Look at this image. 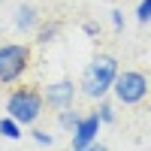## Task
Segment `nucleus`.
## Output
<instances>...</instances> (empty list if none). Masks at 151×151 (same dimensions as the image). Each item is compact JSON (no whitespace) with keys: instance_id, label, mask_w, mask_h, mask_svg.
<instances>
[{"instance_id":"5","label":"nucleus","mask_w":151,"mask_h":151,"mask_svg":"<svg viewBox=\"0 0 151 151\" xmlns=\"http://www.w3.org/2000/svg\"><path fill=\"white\" fill-rule=\"evenodd\" d=\"M73 100H76V85L70 79H60L45 88V103L52 109H67V106H73Z\"/></svg>"},{"instance_id":"7","label":"nucleus","mask_w":151,"mask_h":151,"mask_svg":"<svg viewBox=\"0 0 151 151\" xmlns=\"http://www.w3.org/2000/svg\"><path fill=\"white\" fill-rule=\"evenodd\" d=\"M15 27H18L21 33L36 30V9H33V6H18V9H15Z\"/></svg>"},{"instance_id":"2","label":"nucleus","mask_w":151,"mask_h":151,"mask_svg":"<svg viewBox=\"0 0 151 151\" xmlns=\"http://www.w3.org/2000/svg\"><path fill=\"white\" fill-rule=\"evenodd\" d=\"M45 106V97L36 91V88H15V91L9 94L6 100V115L15 118L21 127L27 124V127H33L36 118H40V112Z\"/></svg>"},{"instance_id":"12","label":"nucleus","mask_w":151,"mask_h":151,"mask_svg":"<svg viewBox=\"0 0 151 151\" xmlns=\"http://www.w3.org/2000/svg\"><path fill=\"white\" fill-rule=\"evenodd\" d=\"M136 18H139L142 24L151 21V0H139V6H136Z\"/></svg>"},{"instance_id":"15","label":"nucleus","mask_w":151,"mask_h":151,"mask_svg":"<svg viewBox=\"0 0 151 151\" xmlns=\"http://www.w3.org/2000/svg\"><path fill=\"white\" fill-rule=\"evenodd\" d=\"M82 30H85L88 36H97V30H100V27H97L94 21H85V24H82Z\"/></svg>"},{"instance_id":"1","label":"nucleus","mask_w":151,"mask_h":151,"mask_svg":"<svg viewBox=\"0 0 151 151\" xmlns=\"http://www.w3.org/2000/svg\"><path fill=\"white\" fill-rule=\"evenodd\" d=\"M115 79H118V60L112 58V55H100V58H94L91 64L85 67V76H82V91H85L88 97L100 100L103 94H109V91H112Z\"/></svg>"},{"instance_id":"4","label":"nucleus","mask_w":151,"mask_h":151,"mask_svg":"<svg viewBox=\"0 0 151 151\" xmlns=\"http://www.w3.org/2000/svg\"><path fill=\"white\" fill-rule=\"evenodd\" d=\"M112 91H115L118 103L136 106V103H142V100L148 97V76L139 73V70H124V73H118Z\"/></svg>"},{"instance_id":"3","label":"nucleus","mask_w":151,"mask_h":151,"mask_svg":"<svg viewBox=\"0 0 151 151\" xmlns=\"http://www.w3.org/2000/svg\"><path fill=\"white\" fill-rule=\"evenodd\" d=\"M30 67V48L24 42H6L0 45V85L18 82Z\"/></svg>"},{"instance_id":"10","label":"nucleus","mask_w":151,"mask_h":151,"mask_svg":"<svg viewBox=\"0 0 151 151\" xmlns=\"http://www.w3.org/2000/svg\"><path fill=\"white\" fill-rule=\"evenodd\" d=\"M55 36H58V24H42V27L36 30V42L48 45V42H55Z\"/></svg>"},{"instance_id":"16","label":"nucleus","mask_w":151,"mask_h":151,"mask_svg":"<svg viewBox=\"0 0 151 151\" xmlns=\"http://www.w3.org/2000/svg\"><path fill=\"white\" fill-rule=\"evenodd\" d=\"M73 151H109L106 145H97V142H91V145H85V148H73Z\"/></svg>"},{"instance_id":"9","label":"nucleus","mask_w":151,"mask_h":151,"mask_svg":"<svg viewBox=\"0 0 151 151\" xmlns=\"http://www.w3.org/2000/svg\"><path fill=\"white\" fill-rule=\"evenodd\" d=\"M79 121H82V115H76V112H73L70 106H67V109H60V118H58V124H60L64 130H70V133H73Z\"/></svg>"},{"instance_id":"6","label":"nucleus","mask_w":151,"mask_h":151,"mask_svg":"<svg viewBox=\"0 0 151 151\" xmlns=\"http://www.w3.org/2000/svg\"><path fill=\"white\" fill-rule=\"evenodd\" d=\"M97 136H100V118L94 112V115H85L79 124H76V130H73V148L91 145V142H97Z\"/></svg>"},{"instance_id":"8","label":"nucleus","mask_w":151,"mask_h":151,"mask_svg":"<svg viewBox=\"0 0 151 151\" xmlns=\"http://www.w3.org/2000/svg\"><path fill=\"white\" fill-rule=\"evenodd\" d=\"M0 136H6V139H21V124L15 118H0Z\"/></svg>"},{"instance_id":"13","label":"nucleus","mask_w":151,"mask_h":151,"mask_svg":"<svg viewBox=\"0 0 151 151\" xmlns=\"http://www.w3.org/2000/svg\"><path fill=\"white\" fill-rule=\"evenodd\" d=\"M30 136H33V142H40V145H45V148H48V145H55V136H48L45 130H33Z\"/></svg>"},{"instance_id":"14","label":"nucleus","mask_w":151,"mask_h":151,"mask_svg":"<svg viewBox=\"0 0 151 151\" xmlns=\"http://www.w3.org/2000/svg\"><path fill=\"white\" fill-rule=\"evenodd\" d=\"M112 27H115V30L124 27V15H121V9H112Z\"/></svg>"},{"instance_id":"11","label":"nucleus","mask_w":151,"mask_h":151,"mask_svg":"<svg viewBox=\"0 0 151 151\" xmlns=\"http://www.w3.org/2000/svg\"><path fill=\"white\" fill-rule=\"evenodd\" d=\"M97 118H100V124H112L115 121V109H112V103H100V109H97Z\"/></svg>"}]
</instances>
